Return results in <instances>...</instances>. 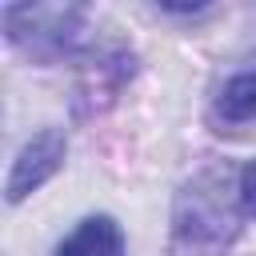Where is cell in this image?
Returning a JSON list of instances; mask_svg holds the SVG:
<instances>
[{
    "label": "cell",
    "mask_w": 256,
    "mask_h": 256,
    "mask_svg": "<svg viewBox=\"0 0 256 256\" xmlns=\"http://www.w3.org/2000/svg\"><path fill=\"white\" fill-rule=\"evenodd\" d=\"M240 172L204 168L180 192L172 208V256H224L240 236Z\"/></svg>",
    "instance_id": "cell-1"
},
{
    "label": "cell",
    "mask_w": 256,
    "mask_h": 256,
    "mask_svg": "<svg viewBox=\"0 0 256 256\" xmlns=\"http://www.w3.org/2000/svg\"><path fill=\"white\" fill-rule=\"evenodd\" d=\"M0 20L12 48H20L28 60L40 64H56L60 56H72L88 24L80 4H8Z\"/></svg>",
    "instance_id": "cell-2"
},
{
    "label": "cell",
    "mask_w": 256,
    "mask_h": 256,
    "mask_svg": "<svg viewBox=\"0 0 256 256\" xmlns=\"http://www.w3.org/2000/svg\"><path fill=\"white\" fill-rule=\"evenodd\" d=\"M64 156H68V136L60 128H44L36 132L12 160L8 168V184H4V200L8 204H20L24 196H32L36 188H44L60 168H64Z\"/></svg>",
    "instance_id": "cell-3"
},
{
    "label": "cell",
    "mask_w": 256,
    "mask_h": 256,
    "mask_svg": "<svg viewBox=\"0 0 256 256\" xmlns=\"http://www.w3.org/2000/svg\"><path fill=\"white\" fill-rule=\"evenodd\" d=\"M132 72H136V56H132L128 48L96 52V56L84 64L80 80H76V108H80V116L104 112V108L120 96V88L132 80Z\"/></svg>",
    "instance_id": "cell-4"
},
{
    "label": "cell",
    "mask_w": 256,
    "mask_h": 256,
    "mask_svg": "<svg viewBox=\"0 0 256 256\" xmlns=\"http://www.w3.org/2000/svg\"><path fill=\"white\" fill-rule=\"evenodd\" d=\"M56 256H124V232L112 216H84L60 244Z\"/></svg>",
    "instance_id": "cell-5"
},
{
    "label": "cell",
    "mask_w": 256,
    "mask_h": 256,
    "mask_svg": "<svg viewBox=\"0 0 256 256\" xmlns=\"http://www.w3.org/2000/svg\"><path fill=\"white\" fill-rule=\"evenodd\" d=\"M216 116L224 124H248L256 120V68L232 76L216 96Z\"/></svg>",
    "instance_id": "cell-6"
},
{
    "label": "cell",
    "mask_w": 256,
    "mask_h": 256,
    "mask_svg": "<svg viewBox=\"0 0 256 256\" xmlns=\"http://www.w3.org/2000/svg\"><path fill=\"white\" fill-rule=\"evenodd\" d=\"M240 204H244V216L256 220V160L240 168Z\"/></svg>",
    "instance_id": "cell-7"
}]
</instances>
